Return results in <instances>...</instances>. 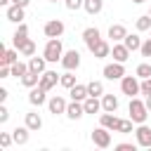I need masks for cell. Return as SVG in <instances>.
Returning a JSON list of instances; mask_svg holds the SVG:
<instances>
[{
  "instance_id": "obj_1",
  "label": "cell",
  "mask_w": 151,
  "mask_h": 151,
  "mask_svg": "<svg viewBox=\"0 0 151 151\" xmlns=\"http://www.w3.org/2000/svg\"><path fill=\"white\" fill-rule=\"evenodd\" d=\"M42 57H45L50 64L61 61V57H64V45H61V38H47L45 50H42Z\"/></svg>"
},
{
  "instance_id": "obj_2",
  "label": "cell",
  "mask_w": 151,
  "mask_h": 151,
  "mask_svg": "<svg viewBox=\"0 0 151 151\" xmlns=\"http://www.w3.org/2000/svg\"><path fill=\"white\" fill-rule=\"evenodd\" d=\"M127 113H130V118L134 120V125H139V123H146V118H149V109H146V104H144L142 99H137V97H130Z\"/></svg>"
},
{
  "instance_id": "obj_3",
  "label": "cell",
  "mask_w": 151,
  "mask_h": 151,
  "mask_svg": "<svg viewBox=\"0 0 151 151\" xmlns=\"http://www.w3.org/2000/svg\"><path fill=\"white\" fill-rule=\"evenodd\" d=\"M120 92L127 97H137L142 94V80L137 76H123L120 78Z\"/></svg>"
},
{
  "instance_id": "obj_4",
  "label": "cell",
  "mask_w": 151,
  "mask_h": 151,
  "mask_svg": "<svg viewBox=\"0 0 151 151\" xmlns=\"http://www.w3.org/2000/svg\"><path fill=\"white\" fill-rule=\"evenodd\" d=\"M90 139H92V144H94L97 149H109V146H111V130L104 127V125H99L97 130H92Z\"/></svg>"
},
{
  "instance_id": "obj_5",
  "label": "cell",
  "mask_w": 151,
  "mask_h": 151,
  "mask_svg": "<svg viewBox=\"0 0 151 151\" xmlns=\"http://www.w3.org/2000/svg\"><path fill=\"white\" fill-rule=\"evenodd\" d=\"M64 31H66V26H64L61 19H50V21H45V26H42L45 38H61Z\"/></svg>"
},
{
  "instance_id": "obj_6",
  "label": "cell",
  "mask_w": 151,
  "mask_h": 151,
  "mask_svg": "<svg viewBox=\"0 0 151 151\" xmlns=\"http://www.w3.org/2000/svg\"><path fill=\"white\" fill-rule=\"evenodd\" d=\"M134 139L142 149H151V127L146 123H139L137 130H134Z\"/></svg>"
},
{
  "instance_id": "obj_7",
  "label": "cell",
  "mask_w": 151,
  "mask_h": 151,
  "mask_svg": "<svg viewBox=\"0 0 151 151\" xmlns=\"http://www.w3.org/2000/svg\"><path fill=\"white\" fill-rule=\"evenodd\" d=\"M61 66H64V71H76L80 66V52L78 50H66L64 57H61Z\"/></svg>"
},
{
  "instance_id": "obj_8",
  "label": "cell",
  "mask_w": 151,
  "mask_h": 151,
  "mask_svg": "<svg viewBox=\"0 0 151 151\" xmlns=\"http://www.w3.org/2000/svg\"><path fill=\"white\" fill-rule=\"evenodd\" d=\"M123 76H125V64L113 61V64H106L104 66V78L106 80H120Z\"/></svg>"
},
{
  "instance_id": "obj_9",
  "label": "cell",
  "mask_w": 151,
  "mask_h": 151,
  "mask_svg": "<svg viewBox=\"0 0 151 151\" xmlns=\"http://www.w3.org/2000/svg\"><path fill=\"white\" fill-rule=\"evenodd\" d=\"M66 106H68V101H66L61 94H54V97L47 99V109H50L52 116H61V113H66Z\"/></svg>"
},
{
  "instance_id": "obj_10",
  "label": "cell",
  "mask_w": 151,
  "mask_h": 151,
  "mask_svg": "<svg viewBox=\"0 0 151 151\" xmlns=\"http://www.w3.org/2000/svg\"><path fill=\"white\" fill-rule=\"evenodd\" d=\"M99 40H101V33H99V28H97V26H87V28L83 31V42L87 45V50H92Z\"/></svg>"
},
{
  "instance_id": "obj_11",
  "label": "cell",
  "mask_w": 151,
  "mask_h": 151,
  "mask_svg": "<svg viewBox=\"0 0 151 151\" xmlns=\"http://www.w3.org/2000/svg\"><path fill=\"white\" fill-rule=\"evenodd\" d=\"M130 50H127V45L125 42H113V47H111V57H113V61H120V64H125L127 59H130Z\"/></svg>"
},
{
  "instance_id": "obj_12",
  "label": "cell",
  "mask_w": 151,
  "mask_h": 151,
  "mask_svg": "<svg viewBox=\"0 0 151 151\" xmlns=\"http://www.w3.org/2000/svg\"><path fill=\"white\" fill-rule=\"evenodd\" d=\"M28 101H31L33 106H42V104H47V90H42L40 85L31 87V90H28Z\"/></svg>"
},
{
  "instance_id": "obj_13",
  "label": "cell",
  "mask_w": 151,
  "mask_h": 151,
  "mask_svg": "<svg viewBox=\"0 0 151 151\" xmlns=\"http://www.w3.org/2000/svg\"><path fill=\"white\" fill-rule=\"evenodd\" d=\"M68 120H78V118H83L85 116V106H83V101H76V99H71L68 101V106H66V113H64Z\"/></svg>"
},
{
  "instance_id": "obj_14",
  "label": "cell",
  "mask_w": 151,
  "mask_h": 151,
  "mask_svg": "<svg viewBox=\"0 0 151 151\" xmlns=\"http://www.w3.org/2000/svg\"><path fill=\"white\" fill-rule=\"evenodd\" d=\"M59 78H61V76H59L57 71H45V73H40V83H38V85H40L42 90H47V92H50V90L59 83Z\"/></svg>"
},
{
  "instance_id": "obj_15",
  "label": "cell",
  "mask_w": 151,
  "mask_h": 151,
  "mask_svg": "<svg viewBox=\"0 0 151 151\" xmlns=\"http://www.w3.org/2000/svg\"><path fill=\"white\" fill-rule=\"evenodd\" d=\"M24 125H26L31 132H38V130L42 127V118H40V113L28 111V113H26V118H24Z\"/></svg>"
},
{
  "instance_id": "obj_16",
  "label": "cell",
  "mask_w": 151,
  "mask_h": 151,
  "mask_svg": "<svg viewBox=\"0 0 151 151\" xmlns=\"http://www.w3.org/2000/svg\"><path fill=\"white\" fill-rule=\"evenodd\" d=\"M24 9H26V7H19V5H9V7H7V12H5L7 21H12V24H21V21H24Z\"/></svg>"
},
{
  "instance_id": "obj_17",
  "label": "cell",
  "mask_w": 151,
  "mask_h": 151,
  "mask_svg": "<svg viewBox=\"0 0 151 151\" xmlns=\"http://www.w3.org/2000/svg\"><path fill=\"white\" fill-rule=\"evenodd\" d=\"M28 40V26L21 21L19 26H17V31H14V35H12V42H14V47L19 50L21 47V42H26Z\"/></svg>"
},
{
  "instance_id": "obj_18",
  "label": "cell",
  "mask_w": 151,
  "mask_h": 151,
  "mask_svg": "<svg viewBox=\"0 0 151 151\" xmlns=\"http://www.w3.org/2000/svg\"><path fill=\"white\" fill-rule=\"evenodd\" d=\"M125 35H127V28H125L123 24H111V26H109V38H111L113 42H123Z\"/></svg>"
},
{
  "instance_id": "obj_19",
  "label": "cell",
  "mask_w": 151,
  "mask_h": 151,
  "mask_svg": "<svg viewBox=\"0 0 151 151\" xmlns=\"http://www.w3.org/2000/svg\"><path fill=\"white\" fill-rule=\"evenodd\" d=\"M118 123H120V118H118V116H113V113H109V111H104V113L99 116V125L109 127L111 132H116V130H118Z\"/></svg>"
},
{
  "instance_id": "obj_20",
  "label": "cell",
  "mask_w": 151,
  "mask_h": 151,
  "mask_svg": "<svg viewBox=\"0 0 151 151\" xmlns=\"http://www.w3.org/2000/svg\"><path fill=\"white\" fill-rule=\"evenodd\" d=\"M90 52H92V57H94V59H104V57H109V54H111V45L101 38V40H99Z\"/></svg>"
},
{
  "instance_id": "obj_21",
  "label": "cell",
  "mask_w": 151,
  "mask_h": 151,
  "mask_svg": "<svg viewBox=\"0 0 151 151\" xmlns=\"http://www.w3.org/2000/svg\"><path fill=\"white\" fill-rule=\"evenodd\" d=\"M47 64H50V61H47L45 57H35V54H33V57L28 59V68H31L33 73H45V71H47Z\"/></svg>"
},
{
  "instance_id": "obj_22",
  "label": "cell",
  "mask_w": 151,
  "mask_h": 151,
  "mask_svg": "<svg viewBox=\"0 0 151 151\" xmlns=\"http://www.w3.org/2000/svg\"><path fill=\"white\" fill-rule=\"evenodd\" d=\"M68 94H71V99H76V101H85V99L90 97L87 85H80V83H76V85L68 90Z\"/></svg>"
},
{
  "instance_id": "obj_23",
  "label": "cell",
  "mask_w": 151,
  "mask_h": 151,
  "mask_svg": "<svg viewBox=\"0 0 151 151\" xmlns=\"http://www.w3.org/2000/svg\"><path fill=\"white\" fill-rule=\"evenodd\" d=\"M12 137H14V144H19V146H24V144H28V137H31V130L24 125V127H14L12 130Z\"/></svg>"
},
{
  "instance_id": "obj_24",
  "label": "cell",
  "mask_w": 151,
  "mask_h": 151,
  "mask_svg": "<svg viewBox=\"0 0 151 151\" xmlns=\"http://www.w3.org/2000/svg\"><path fill=\"white\" fill-rule=\"evenodd\" d=\"M101 109L109 113H116L118 111V97L116 94H101Z\"/></svg>"
},
{
  "instance_id": "obj_25",
  "label": "cell",
  "mask_w": 151,
  "mask_h": 151,
  "mask_svg": "<svg viewBox=\"0 0 151 151\" xmlns=\"http://www.w3.org/2000/svg\"><path fill=\"white\" fill-rule=\"evenodd\" d=\"M83 106H85V113H99V111H104L99 97H87V99L83 101Z\"/></svg>"
},
{
  "instance_id": "obj_26",
  "label": "cell",
  "mask_w": 151,
  "mask_h": 151,
  "mask_svg": "<svg viewBox=\"0 0 151 151\" xmlns=\"http://www.w3.org/2000/svg\"><path fill=\"white\" fill-rule=\"evenodd\" d=\"M83 9H85L90 17H94V14H99V12L104 9V0H85Z\"/></svg>"
},
{
  "instance_id": "obj_27",
  "label": "cell",
  "mask_w": 151,
  "mask_h": 151,
  "mask_svg": "<svg viewBox=\"0 0 151 151\" xmlns=\"http://www.w3.org/2000/svg\"><path fill=\"white\" fill-rule=\"evenodd\" d=\"M123 42H125V45H127V50H130V52H137V50H139V47H142V42H144V40H142V38H139V35H137V33H127V35H125V40H123Z\"/></svg>"
},
{
  "instance_id": "obj_28",
  "label": "cell",
  "mask_w": 151,
  "mask_h": 151,
  "mask_svg": "<svg viewBox=\"0 0 151 151\" xmlns=\"http://www.w3.org/2000/svg\"><path fill=\"white\" fill-rule=\"evenodd\" d=\"M38 83H40V73L28 71L26 76H21V85H24V87H28V90H31V87H35Z\"/></svg>"
},
{
  "instance_id": "obj_29",
  "label": "cell",
  "mask_w": 151,
  "mask_h": 151,
  "mask_svg": "<svg viewBox=\"0 0 151 151\" xmlns=\"http://www.w3.org/2000/svg\"><path fill=\"white\" fill-rule=\"evenodd\" d=\"M19 54H21V52H19L17 47H14V50H5V52H2V59H0V64H7V66H12V64L19 59Z\"/></svg>"
},
{
  "instance_id": "obj_30",
  "label": "cell",
  "mask_w": 151,
  "mask_h": 151,
  "mask_svg": "<svg viewBox=\"0 0 151 151\" xmlns=\"http://www.w3.org/2000/svg\"><path fill=\"white\" fill-rule=\"evenodd\" d=\"M87 92H90V97H101L104 94V83L101 80H90L87 83Z\"/></svg>"
},
{
  "instance_id": "obj_31",
  "label": "cell",
  "mask_w": 151,
  "mask_h": 151,
  "mask_svg": "<svg viewBox=\"0 0 151 151\" xmlns=\"http://www.w3.org/2000/svg\"><path fill=\"white\" fill-rule=\"evenodd\" d=\"M116 132H120V134H130V132H134V120H132V118H120Z\"/></svg>"
},
{
  "instance_id": "obj_32",
  "label": "cell",
  "mask_w": 151,
  "mask_h": 151,
  "mask_svg": "<svg viewBox=\"0 0 151 151\" xmlns=\"http://www.w3.org/2000/svg\"><path fill=\"white\" fill-rule=\"evenodd\" d=\"M28 71H31V68H28V64H24V61H19V59L12 64V76H17L19 80H21V76H26Z\"/></svg>"
},
{
  "instance_id": "obj_33",
  "label": "cell",
  "mask_w": 151,
  "mask_h": 151,
  "mask_svg": "<svg viewBox=\"0 0 151 151\" xmlns=\"http://www.w3.org/2000/svg\"><path fill=\"white\" fill-rule=\"evenodd\" d=\"M134 26H137V31H139V33H144V31H151V17H149V14H142V17H137Z\"/></svg>"
},
{
  "instance_id": "obj_34",
  "label": "cell",
  "mask_w": 151,
  "mask_h": 151,
  "mask_svg": "<svg viewBox=\"0 0 151 151\" xmlns=\"http://www.w3.org/2000/svg\"><path fill=\"white\" fill-rule=\"evenodd\" d=\"M59 85H61V87H66V90H71V87L76 85V76H73V71H66V73H61V78H59Z\"/></svg>"
},
{
  "instance_id": "obj_35",
  "label": "cell",
  "mask_w": 151,
  "mask_h": 151,
  "mask_svg": "<svg viewBox=\"0 0 151 151\" xmlns=\"http://www.w3.org/2000/svg\"><path fill=\"white\" fill-rule=\"evenodd\" d=\"M134 76L139 78V80H144V78H151V64H139L137 68H134Z\"/></svg>"
},
{
  "instance_id": "obj_36",
  "label": "cell",
  "mask_w": 151,
  "mask_h": 151,
  "mask_svg": "<svg viewBox=\"0 0 151 151\" xmlns=\"http://www.w3.org/2000/svg\"><path fill=\"white\" fill-rule=\"evenodd\" d=\"M19 52H21L24 57H33V54H35V42H33V40L28 38L26 42H21V47H19Z\"/></svg>"
},
{
  "instance_id": "obj_37",
  "label": "cell",
  "mask_w": 151,
  "mask_h": 151,
  "mask_svg": "<svg viewBox=\"0 0 151 151\" xmlns=\"http://www.w3.org/2000/svg\"><path fill=\"white\" fill-rule=\"evenodd\" d=\"M12 144H14L12 132H0V146H2V149H9Z\"/></svg>"
},
{
  "instance_id": "obj_38",
  "label": "cell",
  "mask_w": 151,
  "mask_h": 151,
  "mask_svg": "<svg viewBox=\"0 0 151 151\" xmlns=\"http://www.w3.org/2000/svg\"><path fill=\"white\" fill-rule=\"evenodd\" d=\"M137 146H139L137 142H134V144H132V142H120V144H116V151H134Z\"/></svg>"
},
{
  "instance_id": "obj_39",
  "label": "cell",
  "mask_w": 151,
  "mask_h": 151,
  "mask_svg": "<svg viewBox=\"0 0 151 151\" xmlns=\"http://www.w3.org/2000/svg\"><path fill=\"white\" fill-rule=\"evenodd\" d=\"M64 5H66V9L76 12V9H80V7L85 5V0H64Z\"/></svg>"
},
{
  "instance_id": "obj_40",
  "label": "cell",
  "mask_w": 151,
  "mask_h": 151,
  "mask_svg": "<svg viewBox=\"0 0 151 151\" xmlns=\"http://www.w3.org/2000/svg\"><path fill=\"white\" fill-rule=\"evenodd\" d=\"M139 52H142V57H151V38H146V40L142 42Z\"/></svg>"
},
{
  "instance_id": "obj_41",
  "label": "cell",
  "mask_w": 151,
  "mask_h": 151,
  "mask_svg": "<svg viewBox=\"0 0 151 151\" xmlns=\"http://www.w3.org/2000/svg\"><path fill=\"white\" fill-rule=\"evenodd\" d=\"M142 94H144V97L151 94V78H144V80H142Z\"/></svg>"
},
{
  "instance_id": "obj_42",
  "label": "cell",
  "mask_w": 151,
  "mask_h": 151,
  "mask_svg": "<svg viewBox=\"0 0 151 151\" xmlns=\"http://www.w3.org/2000/svg\"><path fill=\"white\" fill-rule=\"evenodd\" d=\"M7 120H9V111L5 104H0V123H7Z\"/></svg>"
},
{
  "instance_id": "obj_43",
  "label": "cell",
  "mask_w": 151,
  "mask_h": 151,
  "mask_svg": "<svg viewBox=\"0 0 151 151\" xmlns=\"http://www.w3.org/2000/svg\"><path fill=\"white\" fill-rule=\"evenodd\" d=\"M7 94H9V92H7L5 87H0V104H5V99H7Z\"/></svg>"
},
{
  "instance_id": "obj_44",
  "label": "cell",
  "mask_w": 151,
  "mask_h": 151,
  "mask_svg": "<svg viewBox=\"0 0 151 151\" xmlns=\"http://www.w3.org/2000/svg\"><path fill=\"white\" fill-rule=\"evenodd\" d=\"M31 0H12V5H19V7H28Z\"/></svg>"
},
{
  "instance_id": "obj_45",
  "label": "cell",
  "mask_w": 151,
  "mask_h": 151,
  "mask_svg": "<svg viewBox=\"0 0 151 151\" xmlns=\"http://www.w3.org/2000/svg\"><path fill=\"white\" fill-rule=\"evenodd\" d=\"M144 104H146V109H149V113H151V94H146V99H144Z\"/></svg>"
},
{
  "instance_id": "obj_46",
  "label": "cell",
  "mask_w": 151,
  "mask_h": 151,
  "mask_svg": "<svg viewBox=\"0 0 151 151\" xmlns=\"http://www.w3.org/2000/svg\"><path fill=\"white\" fill-rule=\"evenodd\" d=\"M9 2H12V0H0V5H5V7H9Z\"/></svg>"
},
{
  "instance_id": "obj_47",
  "label": "cell",
  "mask_w": 151,
  "mask_h": 151,
  "mask_svg": "<svg viewBox=\"0 0 151 151\" xmlns=\"http://www.w3.org/2000/svg\"><path fill=\"white\" fill-rule=\"evenodd\" d=\"M132 2H134V5H142V2H146V0H132Z\"/></svg>"
},
{
  "instance_id": "obj_48",
  "label": "cell",
  "mask_w": 151,
  "mask_h": 151,
  "mask_svg": "<svg viewBox=\"0 0 151 151\" xmlns=\"http://www.w3.org/2000/svg\"><path fill=\"white\" fill-rule=\"evenodd\" d=\"M149 17H151V9H149Z\"/></svg>"
},
{
  "instance_id": "obj_49",
  "label": "cell",
  "mask_w": 151,
  "mask_h": 151,
  "mask_svg": "<svg viewBox=\"0 0 151 151\" xmlns=\"http://www.w3.org/2000/svg\"><path fill=\"white\" fill-rule=\"evenodd\" d=\"M50 2H57V0H50Z\"/></svg>"
},
{
  "instance_id": "obj_50",
  "label": "cell",
  "mask_w": 151,
  "mask_h": 151,
  "mask_svg": "<svg viewBox=\"0 0 151 151\" xmlns=\"http://www.w3.org/2000/svg\"><path fill=\"white\" fill-rule=\"evenodd\" d=\"M149 33H151V31H149Z\"/></svg>"
}]
</instances>
